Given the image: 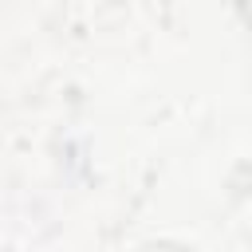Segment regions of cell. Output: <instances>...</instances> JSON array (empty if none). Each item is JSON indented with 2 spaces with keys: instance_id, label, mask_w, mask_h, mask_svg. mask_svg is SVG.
I'll list each match as a JSON object with an SVG mask.
<instances>
[{
  "instance_id": "1",
  "label": "cell",
  "mask_w": 252,
  "mask_h": 252,
  "mask_svg": "<svg viewBox=\"0 0 252 252\" xmlns=\"http://www.w3.org/2000/svg\"><path fill=\"white\" fill-rule=\"evenodd\" d=\"M138 252H197V248H189V244H181V240H150V244H142Z\"/></svg>"
}]
</instances>
